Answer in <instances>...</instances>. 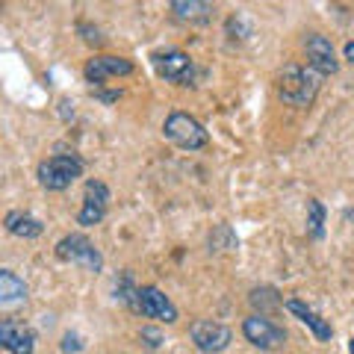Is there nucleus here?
I'll return each mask as SVG.
<instances>
[{
    "label": "nucleus",
    "instance_id": "obj_13",
    "mask_svg": "<svg viewBox=\"0 0 354 354\" xmlns=\"http://www.w3.org/2000/svg\"><path fill=\"white\" fill-rule=\"evenodd\" d=\"M0 346L9 354H32L36 351V334H32L27 325L3 319V322H0Z\"/></svg>",
    "mask_w": 354,
    "mask_h": 354
},
{
    "label": "nucleus",
    "instance_id": "obj_19",
    "mask_svg": "<svg viewBox=\"0 0 354 354\" xmlns=\"http://www.w3.org/2000/svg\"><path fill=\"white\" fill-rule=\"evenodd\" d=\"M274 295H278V292H274L272 286H263V290H251L248 301H251L254 307H260V313H263V310H274V307L283 304L281 298H274ZM263 316H266V313H263Z\"/></svg>",
    "mask_w": 354,
    "mask_h": 354
},
{
    "label": "nucleus",
    "instance_id": "obj_10",
    "mask_svg": "<svg viewBox=\"0 0 354 354\" xmlns=\"http://www.w3.org/2000/svg\"><path fill=\"white\" fill-rule=\"evenodd\" d=\"M133 68H136V65H133L127 57H113V53H95V57L86 62L83 77H86V83H92V86L97 88L104 80H109V77H127V74H133Z\"/></svg>",
    "mask_w": 354,
    "mask_h": 354
},
{
    "label": "nucleus",
    "instance_id": "obj_20",
    "mask_svg": "<svg viewBox=\"0 0 354 354\" xmlns=\"http://www.w3.org/2000/svg\"><path fill=\"white\" fill-rule=\"evenodd\" d=\"M139 339L145 342L148 348H160L162 342H165V339H162V334H160L157 328H142V330H139Z\"/></svg>",
    "mask_w": 354,
    "mask_h": 354
},
{
    "label": "nucleus",
    "instance_id": "obj_24",
    "mask_svg": "<svg viewBox=\"0 0 354 354\" xmlns=\"http://www.w3.org/2000/svg\"><path fill=\"white\" fill-rule=\"evenodd\" d=\"M346 218H348L351 225H354V207H348V209H346Z\"/></svg>",
    "mask_w": 354,
    "mask_h": 354
},
{
    "label": "nucleus",
    "instance_id": "obj_16",
    "mask_svg": "<svg viewBox=\"0 0 354 354\" xmlns=\"http://www.w3.org/2000/svg\"><path fill=\"white\" fill-rule=\"evenodd\" d=\"M27 301V283L12 269H0V304L15 307Z\"/></svg>",
    "mask_w": 354,
    "mask_h": 354
},
{
    "label": "nucleus",
    "instance_id": "obj_14",
    "mask_svg": "<svg viewBox=\"0 0 354 354\" xmlns=\"http://www.w3.org/2000/svg\"><path fill=\"white\" fill-rule=\"evenodd\" d=\"M6 230L18 239H39L44 234V225L32 216V213H24V209H9L6 218H3Z\"/></svg>",
    "mask_w": 354,
    "mask_h": 354
},
{
    "label": "nucleus",
    "instance_id": "obj_23",
    "mask_svg": "<svg viewBox=\"0 0 354 354\" xmlns=\"http://www.w3.org/2000/svg\"><path fill=\"white\" fill-rule=\"evenodd\" d=\"M342 57H346V59H348V62L354 65V39H351V41L346 44V48H342Z\"/></svg>",
    "mask_w": 354,
    "mask_h": 354
},
{
    "label": "nucleus",
    "instance_id": "obj_5",
    "mask_svg": "<svg viewBox=\"0 0 354 354\" xmlns=\"http://www.w3.org/2000/svg\"><path fill=\"white\" fill-rule=\"evenodd\" d=\"M153 68L162 80H169L174 86H195V62L189 53L177 50V48H169V50H157L151 57Z\"/></svg>",
    "mask_w": 354,
    "mask_h": 354
},
{
    "label": "nucleus",
    "instance_id": "obj_1",
    "mask_svg": "<svg viewBox=\"0 0 354 354\" xmlns=\"http://www.w3.org/2000/svg\"><path fill=\"white\" fill-rule=\"evenodd\" d=\"M322 80L325 77L313 71L310 65L307 68H301V65H286L278 74V95H281V101L290 106H310L316 101Z\"/></svg>",
    "mask_w": 354,
    "mask_h": 354
},
{
    "label": "nucleus",
    "instance_id": "obj_25",
    "mask_svg": "<svg viewBox=\"0 0 354 354\" xmlns=\"http://www.w3.org/2000/svg\"><path fill=\"white\" fill-rule=\"evenodd\" d=\"M348 354H354V337H351V342H348Z\"/></svg>",
    "mask_w": 354,
    "mask_h": 354
},
{
    "label": "nucleus",
    "instance_id": "obj_8",
    "mask_svg": "<svg viewBox=\"0 0 354 354\" xmlns=\"http://www.w3.org/2000/svg\"><path fill=\"white\" fill-rule=\"evenodd\" d=\"M109 201H113L109 186L104 180H88L86 192H83V207H80V213H77V225H83V227L101 225L106 209H109Z\"/></svg>",
    "mask_w": 354,
    "mask_h": 354
},
{
    "label": "nucleus",
    "instance_id": "obj_7",
    "mask_svg": "<svg viewBox=\"0 0 354 354\" xmlns=\"http://www.w3.org/2000/svg\"><path fill=\"white\" fill-rule=\"evenodd\" d=\"M189 339L201 354H221L234 339V330L221 322H213V319H195L189 325Z\"/></svg>",
    "mask_w": 354,
    "mask_h": 354
},
{
    "label": "nucleus",
    "instance_id": "obj_12",
    "mask_svg": "<svg viewBox=\"0 0 354 354\" xmlns=\"http://www.w3.org/2000/svg\"><path fill=\"white\" fill-rule=\"evenodd\" d=\"M283 307L290 310V313H292L301 325H307V328H310V334H313L319 342H330V339H334V328H330V322H328L325 316H319L310 304H304L301 298H286Z\"/></svg>",
    "mask_w": 354,
    "mask_h": 354
},
{
    "label": "nucleus",
    "instance_id": "obj_18",
    "mask_svg": "<svg viewBox=\"0 0 354 354\" xmlns=\"http://www.w3.org/2000/svg\"><path fill=\"white\" fill-rule=\"evenodd\" d=\"M115 298L121 304H127L130 310H136V301H139V286L133 281L130 272H121L118 281H115Z\"/></svg>",
    "mask_w": 354,
    "mask_h": 354
},
{
    "label": "nucleus",
    "instance_id": "obj_11",
    "mask_svg": "<svg viewBox=\"0 0 354 354\" xmlns=\"http://www.w3.org/2000/svg\"><path fill=\"white\" fill-rule=\"evenodd\" d=\"M304 53H307V65L322 77L339 71V59H337L334 44H330V39L322 36V32H310L304 39Z\"/></svg>",
    "mask_w": 354,
    "mask_h": 354
},
{
    "label": "nucleus",
    "instance_id": "obj_2",
    "mask_svg": "<svg viewBox=\"0 0 354 354\" xmlns=\"http://www.w3.org/2000/svg\"><path fill=\"white\" fill-rule=\"evenodd\" d=\"M83 160L74 157V153H53V157L41 160L39 169H36V177H39V186L48 192H62L83 174Z\"/></svg>",
    "mask_w": 354,
    "mask_h": 354
},
{
    "label": "nucleus",
    "instance_id": "obj_17",
    "mask_svg": "<svg viewBox=\"0 0 354 354\" xmlns=\"http://www.w3.org/2000/svg\"><path fill=\"white\" fill-rule=\"evenodd\" d=\"M307 236L313 239L325 236V207L319 198H307Z\"/></svg>",
    "mask_w": 354,
    "mask_h": 354
},
{
    "label": "nucleus",
    "instance_id": "obj_6",
    "mask_svg": "<svg viewBox=\"0 0 354 354\" xmlns=\"http://www.w3.org/2000/svg\"><path fill=\"white\" fill-rule=\"evenodd\" d=\"M242 337H245L254 348H260V351H274V348H281L283 342H286V330H283L278 322H272L269 316L251 313L245 322H242Z\"/></svg>",
    "mask_w": 354,
    "mask_h": 354
},
{
    "label": "nucleus",
    "instance_id": "obj_22",
    "mask_svg": "<svg viewBox=\"0 0 354 354\" xmlns=\"http://www.w3.org/2000/svg\"><path fill=\"white\" fill-rule=\"evenodd\" d=\"M80 32H86L83 39H86L88 44H101V32H97L95 27H88V24H80Z\"/></svg>",
    "mask_w": 354,
    "mask_h": 354
},
{
    "label": "nucleus",
    "instance_id": "obj_15",
    "mask_svg": "<svg viewBox=\"0 0 354 354\" xmlns=\"http://www.w3.org/2000/svg\"><path fill=\"white\" fill-rule=\"evenodd\" d=\"M169 9L177 21H189V24H207L213 18V3H204V0H171Z\"/></svg>",
    "mask_w": 354,
    "mask_h": 354
},
{
    "label": "nucleus",
    "instance_id": "obj_9",
    "mask_svg": "<svg viewBox=\"0 0 354 354\" xmlns=\"http://www.w3.org/2000/svg\"><path fill=\"white\" fill-rule=\"evenodd\" d=\"M136 313H142L145 319H157V322L174 325L177 322V307L169 295H165L160 286H139V301H136Z\"/></svg>",
    "mask_w": 354,
    "mask_h": 354
},
{
    "label": "nucleus",
    "instance_id": "obj_4",
    "mask_svg": "<svg viewBox=\"0 0 354 354\" xmlns=\"http://www.w3.org/2000/svg\"><path fill=\"white\" fill-rule=\"evenodd\" d=\"M53 251H57V257H59L62 263L80 266V269L92 272V274H97V272L104 269V254L97 251L95 242L88 239V236H83V234H68V236H62Z\"/></svg>",
    "mask_w": 354,
    "mask_h": 354
},
{
    "label": "nucleus",
    "instance_id": "obj_21",
    "mask_svg": "<svg viewBox=\"0 0 354 354\" xmlns=\"http://www.w3.org/2000/svg\"><path fill=\"white\" fill-rule=\"evenodd\" d=\"M80 351H83V339L68 330V334L62 337V354H80Z\"/></svg>",
    "mask_w": 354,
    "mask_h": 354
},
{
    "label": "nucleus",
    "instance_id": "obj_3",
    "mask_svg": "<svg viewBox=\"0 0 354 354\" xmlns=\"http://www.w3.org/2000/svg\"><path fill=\"white\" fill-rule=\"evenodd\" d=\"M162 133H165V139L174 142V145L183 151H201L209 142V133L204 130L201 121L189 113H180V109L162 121Z\"/></svg>",
    "mask_w": 354,
    "mask_h": 354
}]
</instances>
